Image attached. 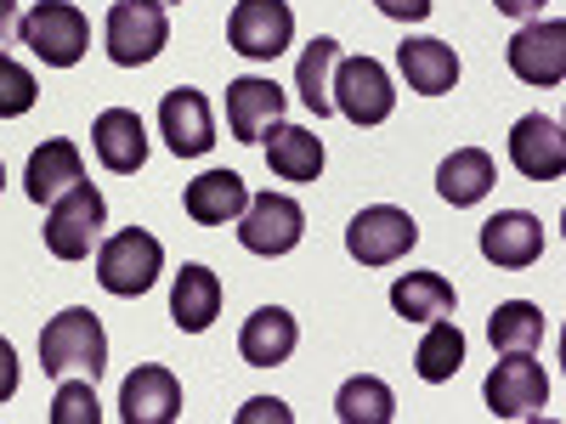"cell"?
<instances>
[{
  "label": "cell",
  "mask_w": 566,
  "mask_h": 424,
  "mask_svg": "<svg viewBox=\"0 0 566 424\" xmlns=\"http://www.w3.org/2000/svg\"><path fill=\"white\" fill-rule=\"evenodd\" d=\"M510 165L527 181H560L566 170V130L549 114H522L510 125Z\"/></svg>",
  "instance_id": "13"
},
{
  "label": "cell",
  "mask_w": 566,
  "mask_h": 424,
  "mask_svg": "<svg viewBox=\"0 0 566 424\" xmlns=\"http://www.w3.org/2000/svg\"><path fill=\"white\" fill-rule=\"evenodd\" d=\"M493 7H499L504 18H522V23L544 18V0H493Z\"/></svg>",
  "instance_id": "35"
},
{
  "label": "cell",
  "mask_w": 566,
  "mask_h": 424,
  "mask_svg": "<svg viewBox=\"0 0 566 424\" xmlns=\"http://www.w3.org/2000/svg\"><path fill=\"white\" fill-rule=\"evenodd\" d=\"M459 295L442 272H402L391 283V311L408 322H431V317H453Z\"/></svg>",
  "instance_id": "26"
},
{
  "label": "cell",
  "mask_w": 566,
  "mask_h": 424,
  "mask_svg": "<svg viewBox=\"0 0 566 424\" xmlns=\"http://www.w3.org/2000/svg\"><path fill=\"white\" fill-rule=\"evenodd\" d=\"M52 424H97L103 418V402H97V380H57V402L45 413Z\"/></svg>",
  "instance_id": "30"
},
{
  "label": "cell",
  "mask_w": 566,
  "mask_h": 424,
  "mask_svg": "<svg viewBox=\"0 0 566 424\" xmlns=\"http://www.w3.org/2000/svg\"><path fill=\"white\" fill-rule=\"evenodd\" d=\"M413 244H419V221H413L408 210H397V204H368V210H357L352 226H346V255H352L357 266H391V261H402Z\"/></svg>",
  "instance_id": "6"
},
{
  "label": "cell",
  "mask_w": 566,
  "mask_h": 424,
  "mask_svg": "<svg viewBox=\"0 0 566 424\" xmlns=\"http://www.w3.org/2000/svg\"><path fill=\"white\" fill-rule=\"evenodd\" d=\"M119 418L125 424H176L181 418V385L159 362H142L119 385Z\"/></svg>",
  "instance_id": "15"
},
{
  "label": "cell",
  "mask_w": 566,
  "mask_h": 424,
  "mask_svg": "<svg viewBox=\"0 0 566 424\" xmlns=\"http://www.w3.org/2000/svg\"><path fill=\"white\" fill-rule=\"evenodd\" d=\"M216 317H221V277L199 261H187L176 272V289H170V322L181 335H205Z\"/></svg>",
  "instance_id": "21"
},
{
  "label": "cell",
  "mask_w": 566,
  "mask_h": 424,
  "mask_svg": "<svg viewBox=\"0 0 566 424\" xmlns=\"http://www.w3.org/2000/svg\"><path fill=\"white\" fill-rule=\"evenodd\" d=\"M488 340L493 351H538L544 346V311L533 300H504L488 317Z\"/></svg>",
  "instance_id": "29"
},
{
  "label": "cell",
  "mask_w": 566,
  "mask_h": 424,
  "mask_svg": "<svg viewBox=\"0 0 566 424\" xmlns=\"http://www.w3.org/2000/svg\"><path fill=\"white\" fill-rule=\"evenodd\" d=\"M335 68H340V40H328V34H317L295 63V91L317 119L335 114Z\"/></svg>",
  "instance_id": "25"
},
{
  "label": "cell",
  "mask_w": 566,
  "mask_h": 424,
  "mask_svg": "<svg viewBox=\"0 0 566 424\" xmlns=\"http://www.w3.org/2000/svg\"><path fill=\"white\" fill-rule=\"evenodd\" d=\"M18 23H23V18H18V0H0V45L18 34Z\"/></svg>",
  "instance_id": "36"
},
{
  "label": "cell",
  "mask_w": 566,
  "mask_h": 424,
  "mask_svg": "<svg viewBox=\"0 0 566 424\" xmlns=\"http://www.w3.org/2000/svg\"><path fill=\"white\" fill-rule=\"evenodd\" d=\"M159 7H176V0H159Z\"/></svg>",
  "instance_id": "38"
},
{
  "label": "cell",
  "mask_w": 566,
  "mask_h": 424,
  "mask_svg": "<svg viewBox=\"0 0 566 424\" xmlns=\"http://www.w3.org/2000/svg\"><path fill=\"white\" fill-rule=\"evenodd\" d=\"M397 68L408 80V91H419V97H448V91L459 85V57L448 40H402L397 45Z\"/></svg>",
  "instance_id": "20"
},
{
  "label": "cell",
  "mask_w": 566,
  "mask_h": 424,
  "mask_svg": "<svg viewBox=\"0 0 566 424\" xmlns=\"http://www.w3.org/2000/svg\"><path fill=\"white\" fill-rule=\"evenodd\" d=\"M165 45H170V18L159 0H114L108 7V57L119 68L154 63Z\"/></svg>",
  "instance_id": "5"
},
{
  "label": "cell",
  "mask_w": 566,
  "mask_h": 424,
  "mask_svg": "<svg viewBox=\"0 0 566 424\" xmlns=\"http://www.w3.org/2000/svg\"><path fill=\"white\" fill-rule=\"evenodd\" d=\"M40 368H45V380H69V373H80V380H103V368H108L103 317L91 306L57 311L52 322L40 328Z\"/></svg>",
  "instance_id": "1"
},
{
  "label": "cell",
  "mask_w": 566,
  "mask_h": 424,
  "mask_svg": "<svg viewBox=\"0 0 566 424\" xmlns=\"http://www.w3.org/2000/svg\"><path fill=\"white\" fill-rule=\"evenodd\" d=\"M261 141H266V170L277 176V181H317L323 176V141L306 130V125H283V119H272L266 130H261Z\"/></svg>",
  "instance_id": "19"
},
{
  "label": "cell",
  "mask_w": 566,
  "mask_h": 424,
  "mask_svg": "<svg viewBox=\"0 0 566 424\" xmlns=\"http://www.w3.org/2000/svg\"><path fill=\"white\" fill-rule=\"evenodd\" d=\"M159 136H165V148L176 159H199L216 148V114H210V97L193 85H176L165 91V103H159Z\"/></svg>",
  "instance_id": "12"
},
{
  "label": "cell",
  "mask_w": 566,
  "mask_h": 424,
  "mask_svg": "<svg viewBox=\"0 0 566 424\" xmlns=\"http://www.w3.org/2000/svg\"><path fill=\"white\" fill-rule=\"evenodd\" d=\"M74 181H85V159H80L74 141H63V136L40 141V148L29 153V165H23V193H29L34 204L63 199Z\"/></svg>",
  "instance_id": "18"
},
{
  "label": "cell",
  "mask_w": 566,
  "mask_h": 424,
  "mask_svg": "<svg viewBox=\"0 0 566 424\" xmlns=\"http://www.w3.org/2000/svg\"><path fill=\"white\" fill-rule=\"evenodd\" d=\"M18 40L45 63V68H74L91 45V23L69 0H40V7L18 23Z\"/></svg>",
  "instance_id": "4"
},
{
  "label": "cell",
  "mask_w": 566,
  "mask_h": 424,
  "mask_svg": "<svg viewBox=\"0 0 566 424\" xmlns=\"http://www.w3.org/2000/svg\"><path fill=\"white\" fill-rule=\"evenodd\" d=\"M103 221H108V204L91 181H74L63 199H52L45 210V250L57 261H85L91 244L103 239Z\"/></svg>",
  "instance_id": "3"
},
{
  "label": "cell",
  "mask_w": 566,
  "mask_h": 424,
  "mask_svg": "<svg viewBox=\"0 0 566 424\" xmlns=\"http://www.w3.org/2000/svg\"><path fill=\"white\" fill-rule=\"evenodd\" d=\"M187 215H193L199 226H227V221H239L244 204H250V187L239 170H205L199 181H187V193H181Z\"/></svg>",
  "instance_id": "23"
},
{
  "label": "cell",
  "mask_w": 566,
  "mask_h": 424,
  "mask_svg": "<svg viewBox=\"0 0 566 424\" xmlns=\"http://www.w3.org/2000/svg\"><path fill=\"white\" fill-rule=\"evenodd\" d=\"M283 119V85L266 74H244L227 85V130L232 141H261V130Z\"/></svg>",
  "instance_id": "17"
},
{
  "label": "cell",
  "mask_w": 566,
  "mask_h": 424,
  "mask_svg": "<svg viewBox=\"0 0 566 424\" xmlns=\"http://www.w3.org/2000/svg\"><path fill=\"white\" fill-rule=\"evenodd\" d=\"M301 346V322L283 311V306H261L255 317H244V335H239V357L250 368H277L290 362Z\"/></svg>",
  "instance_id": "22"
},
{
  "label": "cell",
  "mask_w": 566,
  "mask_h": 424,
  "mask_svg": "<svg viewBox=\"0 0 566 424\" xmlns=\"http://www.w3.org/2000/svg\"><path fill=\"white\" fill-rule=\"evenodd\" d=\"M290 40H295V12H290V0H239L227 18V45L239 57L250 63H272L290 52Z\"/></svg>",
  "instance_id": "7"
},
{
  "label": "cell",
  "mask_w": 566,
  "mask_h": 424,
  "mask_svg": "<svg viewBox=\"0 0 566 424\" xmlns=\"http://www.w3.org/2000/svg\"><path fill=\"white\" fill-rule=\"evenodd\" d=\"M482 396L493 418H533L549 402V373L544 362H533V351H504V362H493L488 373Z\"/></svg>",
  "instance_id": "10"
},
{
  "label": "cell",
  "mask_w": 566,
  "mask_h": 424,
  "mask_svg": "<svg viewBox=\"0 0 566 424\" xmlns=\"http://www.w3.org/2000/svg\"><path fill=\"white\" fill-rule=\"evenodd\" d=\"M261 418H272V424H290L295 413H290V407H283L277 396H255V402H250V407L239 413V424H261Z\"/></svg>",
  "instance_id": "32"
},
{
  "label": "cell",
  "mask_w": 566,
  "mask_h": 424,
  "mask_svg": "<svg viewBox=\"0 0 566 424\" xmlns=\"http://www.w3.org/2000/svg\"><path fill=\"white\" fill-rule=\"evenodd\" d=\"M301 239H306V210L290 193H255L244 204V215H239V244L250 255L277 261V255H290Z\"/></svg>",
  "instance_id": "8"
},
{
  "label": "cell",
  "mask_w": 566,
  "mask_h": 424,
  "mask_svg": "<svg viewBox=\"0 0 566 424\" xmlns=\"http://www.w3.org/2000/svg\"><path fill=\"white\" fill-rule=\"evenodd\" d=\"M544 221L527 210H499L493 221H482V261L504 266V272H522L533 261H544Z\"/></svg>",
  "instance_id": "14"
},
{
  "label": "cell",
  "mask_w": 566,
  "mask_h": 424,
  "mask_svg": "<svg viewBox=\"0 0 566 424\" xmlns=\"http://www.w3.org/2000/svg\"><path fill=\"white\" fill-rule=\"evenodd\" d=\"M335 413H340V424H391L397 418V396H391V385L380 380V373H357V380L340 385Z\"/></svg>",
  "instance_id": "28"
},
{
  "label": "cell",
  "mask_w": 566,
  "mask_h": 424,
  "mask_svg": "<svg viewBox=\"0 0 566 424\" xmlns=\"http://www.w3.org/2000/svg\"><path fill=\"white\" fill-rule=\"evenodd\" d=\"M91 148H97L103 170L136 176L142 165H148V125H142L136 108H103L97 125H91Z\"/></svg>",
  "instance_id": "16"
},
{
  "label": "cell",
  "mask_w": 566,
  "mask_h": 424,
  "mask_svg": "<svg viewBox=\"0 0 566 424\" xmlns=\"http://www.w3.org/2000/svg\"><path fill=\"white\" fill-rule=\"evenodd\" d=\"M386 18H397V23H424L431 18V0H374Z\"/></svg>",
  "instance_id": "33"
},
{
  "label": "cell",
  "mask_w": 566,
  "mask_h": 424,
  "mask_svg": "<svg viewBox=\"0 0 566 424\" xmlns=\"http://www.w3.org/2000/svg\"><path fill=\"white\" fill-rule=\"evenodd\" d=\"M18 396V351L12 340H0V402H12Z\"/></svg>",
  "instance_id": "34"
},
{
  "label": "cell",
  "mask_w": 566,
  "mask_h": 424,
  "mask_svg": "<svg viewBox=\"0 0 566 424\" xmlns=\"http://www.w3.org/2000/svg\"><path fill=\"white\" fill-rule=\"evenodd\" d=\"M159 272H165V244L154 239V232H142V226L114 232V239L97 250V283L108 295H119V300L148 295L159 283Z\"/></svg>",
  "instance_id": "2"
},
{
  "label": "cell",
  "mask_w": 566,
  "mask_h": 424,
  "mask_svg": "<svg viewBox=\"0 0 566 424\" xmlns=\"http://www.w3.org/2000/svg\"><path fill=\"white\" fill-rule=\"evenodd\" d=\"M391 108H397V91H391L386 63L340 57V68H335V114H346L357 130H368V125H386Z\"/></svg>",
  "instance_id": "9"
},
{
  "label": "cell",
  "mask_w": 566,
  "mask_h": 424,
  "mask_svg": "<svg viewBox=\"0 0 566 424\" xmlns=\"http://www.w3.org/2000/svg\"><path fill=\"white\" fill-rule=\"evenodd\" d=\"M493 153L488 148H459V153H448L442 159V170H437V193H442V204H453V210H470V204H482L488 193H493Z\"/></svg>",
  "instance_id": "24"
},
{
  "label": "cell",
  "mask_w": 566,
  "mask_h": 424,
  "mask_svg": "<svg viewBox=\"0 0 566 424\" xmlns=\"http://www.w3.org/2000/svg\"><path fill=\"white\" fill-rule=\"evenodd\" d=\"M0 187H7V165H0Z\"/></svg>",
  "instance_id": "37"
},
{
  "label": "cell",
  "mask_w": 566,
  "mask_h": 424,
  "mask_svg": "<svg viewBox=\"0 0 566 424\" xmlns=\"http://www.w3.org/2000/svg\"><path fill=\"white\" fill-rule=\"evenodd\" d=\"M504 63H510V74L522 80V85H560L566 80V23H544V18H533V23H522L510 34V45H504Z\"/></svg>",
  "instance_id": "11"
},
{
  "label": "cell",
  "mask_w": 566,
  "mask_h": 424,
  "mask_svg": "<svg viewBox=\"0 0 566 424\" xmlns=\"http://www.w3.org/2000/svg\"><path fill=\"white\" fill-rule=\"evenodd\" d=\"M464 368V335L453 317H431V328H424V340L413 351V373L424 385H448L453 373Z\"/></svg>",
  "instance_id": "27"
},
{
  "label": "cell",
  "mask_w": 566,
  "mask_h": 424,
  "mask_svg": "<svg viewBox=\"0 0 566 424\" xmlns=\"http://www.w3.org/2000/svg\"><path fill=\"white\" fill-rule=\"evenodd\" d=\"M34 97H40L34 74H29L23 63H12L7 52H0V119H23V114L34 108Z\"/></svg>",
  "instance_id": "31"
}]
</instances>
